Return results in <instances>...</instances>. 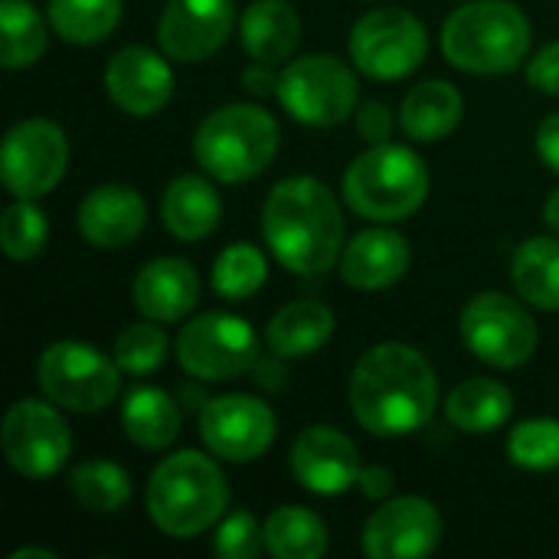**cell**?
Returning a JSON list of instances; mask_svg holds the SVG:
<instances>
[{
  "label": "cell",
  "mask_w": 559,
  "mask_h": 559,
  "mask_svg": "<svg viewBox=\"0 0 559 559\" xmlns=\"http://www.w3.org/2000/svg\"><path fill=\"white\" fill-rule=\"evenodd\" d=\"M439 406L432 364L409 344L386 341L370 347L350 373L354 419L380 439L419 432Z\"/></svg>",
  "instance_id": "cell-1"
},
{
  "label": "cell",
  "mask_w": 559,
  "mask_h": 559,
  "mask_svg": "<svg viewBox=\"0 0 559 559\" xmlns=\"http://www.w3.org/2000/svg\"><path fill=\"white\" fill-rule=\"evenodd\" d=\"M262 236L288 272L324 275L344 252L341 203L314 177H285L265 197Z\"/></svg>",
  "instance_id": "cell-2"
},
{
  "label": "cell",
  "mask_w": 559,
  "mask_h": 559,
  "mask_svg": "<svg viewBox=\"0 0 559 559\" xmlns=\"http://www.w3.org/2000/svg\"><path fill=\"white\" fill-rule=\"evenodd\" d=\"M229 504V485L219 465L193 449L167 455L147 481V518L174 540L210 531Z\"/></svg>",
  "instance_id": "cell-3"
},
{
  "label": "cell",
  "mask_w": 559,
  "mask_h": 559,
  "mask_svg": "<svg viewBox=\"0 0 559 559\" xmlns=\"http://www.w3.org/2000/svg\"><path fill=\"white\" fill-rule=\"evenodd\" d=\"M442 52L462 72L504 75L531 52V23L511 0H472L442 23Z\"/></svg>",
  "instance_id": "cell-4"
},
{
  "label": "cell",
  "mask_w": 559,
  "mask_h": 559,
  "mask_svg": "<svg viewBox=\"0 0 559 559\" xmlns=\"http://www.w3.org/2000/svg\"><path fill=\"white\" fill-rule=\"evenodd\" d=\"M278 121L259 105H223L210 111L197 134V164L219 183H249L265 174L278 154Z\"/></svg>",
  "instance_id": "cell-5"
},
{
  "label": "cell",
  "mask_w": 559,
  "mask_h": 559,
  "mask_svg": "<svg viewBox=\"0 0 559 559\" xmlns=\"http://www.w3.org/2000/svg\"><path fill=\"white\" fill-rule=\"evenodd\" d=\"M429 193L426 160L403 144H373L344 174L347 206L377 223H396L413 216Z\"/></svg>",
  "instance_id": "cell-6"
},
{
  "label": "cell",
  "mask_w": 559,
  "mask_h": 559,
  "mask_svg": "<svg viewBox=\"0 0 559 559\" xmlns=\"http://www.w3.org/2000/svg\"><path fill=\"white\" fill-rule=\"evenodd\" d=\"M360 85L347 62L328 52L292 59L278 72L282 108L308 128H337L357 115Z\"/></svg>",
  "instance_id": "cell-7"
},
{
  "label": "cell",
  "mask_w": 559,
  "mask_h": 559,
  "mask_svg": "<svg viewBox=\"0 0 559 559\" xmlns=\"http://www.w3.org/2000/svg\"><path fill=\"white\" fill-rule=\"evenodd\" d=\"M121 367L82 341H56L43 350L36 380L49 403L69 413H102L121 393Z\"/></svg>",
  "instance_id": "cell-8"
},
{
  "label": "cell",
  "mask_w": 559,
  "mask_h": 559,
  "mask_svg": "<svg viewBox=\"0 0 559 559\" xmlns=\"http://www.w3.org/2000/svg\"><path fill=\"white\" fill-rule=\"evenodd\" d=\"M527 301H518L504 292H481L462 308V341L465 347L498 367V370H514L524 367L534 350H537V321L524 308Z\"/></svg>",
  "instance_id": "cell-9"
},
{
  "label": "cell",
  "mask_w": 559,
  "mask_h": 559,
  "mask_svg": "<svg viewBox=\"0 0 559 559\" xmlns=\"http://www.w3.org/2000/svg\"><path fill=\"white\" fill-rule=\"evenodd\" d=\"M177 360L190 377L203 383H226L252 373L259 360V334L246 318L206 311L180 328Z\"/></svg>",
  "instance_id": "cell-10"
},
{
  "label": "cell",
  "mask_w": 559,
  "mask_h": 559,
  "mask_svg": "<svg viewBox=\"0 0 559 559\" xmlns=\"http://www.w3.org/2000/svg\"><path fill=\"white\" fill-rule=\"evenodd\" d=\"M354 66L380 82L413 75L429 52V36L419 16L403 7H380L364 13L350 29Z\"/></svg>",
  "instance_id": "cell-11"
},
{
  "label": "cell",
  "mask_w": 559,
  "mask_h": 559,
  "mask_svg": "<svg viewBox=\"0 0 559 559\" xmlns=\"http://www.w3.org/2000/svg\"><path fill=\"white\" fill-rule=\"evenodd\" d=\"M0 445L10 468L23 478H49L72 455V436L66 419L56 413V403L20 400L7 409L0 426Z\"/></svg>",
  "instance_id": "cell-12"
},
{
  "label": "cell",
  "mask_w": 559,
  "mask_h": 559,
  "mask_svg": "<svg viewBox=\"0 0 559 559\" xmlns=\"http://www.w3.org/2000/svg\"><path fill=\"white\" fill-rule=\"evenodd\" d=\"M69 141L59 124L46 118H23L3 138L0 177L20 200L46 197L66 174Z\"/></svg>",
  "instance_id": "cell-13"
},
{
  "label": "cell",
  "mask_w": 559,
  "mask_h": 559,
  "mask_svg": "<svg viewBox=\"0 0 559 559\" xmlns=\"http://www.w3.org/2000/svg\"><path fill=\"white\" fill-rule=\"evenodd\" d=\"M278 423L275 413L246 393H226L216 400H206L200 409V439L210 449V455L223 462H255L262 459L275 442Z\"/></svg>",
  "instance_id": "cell-14"
},
{
  "label": "cell",
  "mask_w": 559,
  "mask_h": 559,
  "mask_svg": "<svg viewBox=\"0 0 559 559\" xmlns=\"http://www.w3.org/2000/svg\"><path fill=\"white\" fill-rule=\"evenodd\" d=\"M442 540V514L426 498H390L364 524L360 547L370 559L432 557Z\"/></svg>",
  "instance_id": "cell-15"
},
{
  "label": "cell",
  "mask_w": 559,
  "mask_h": 559,
  "mask_svg": "<svg viewBox=\"0 0 559 559\" xmlns=\"http://www.w3.org/2000/svg\"><path fill=\"white\" fill-rule=\"evenodd\" d=\"M233 26V0H167L157 23V43L174 62H203L226 46Z\"/></svg>",
  "instance_id": "cell-16"
},
{
  "label": "cell",
  "mask_w": 559,
  "mask_h": 559,
  "mask_svg": "<svg viewBox=\"0 0 559 559\" xmlns=\"http://www.w3.org/2000/svg\"><path fill=\"white\" fill-rule=\"evenodd\" d=\"M364 465L357 445L334 426H308L292 445V475L311 495H344L357 485Z\"/></svg>",
  "instance_id": "cell-17"
},
{
  "label": "cell",
  "mask_w": 559,
  "mask_h": 559,
  "mask_svg": "<svg viewBox=\"0 0 559 559\" xmlns=\"http://www.w3.org/2000/svg\"><path fill=\"white\" fill-rule=\"evenodd\" d=\"M164 56L147 46H124L108 59L105 92L124 115L151 118L170 102L174 69Z\"/></svg>",
  "instance_id": "cell-18"
},
{
  "label": "cell",
  "mask_w": 559,
  "mask_h": 559,
  "mask_svg": "<svg viewBox=\"0 0 559 559\" xmlns=\"http://www.w3.org/2000/svg\"><path fill=\"white\" fill-rule=\"evenodd\" d=\"M75 223H79V233L85 236L88 246L124 249L141 236V229L147 223V206L134 187L105 183V187H95L82 197Z\"/></svg>",
  "instance_id": "cell-19"
},
{
  "label": "cell",
  "mask_w": 559,
  "mask_h": 559,
  "mask_svg": "<svg viewBox=\"0 0 559 559\" xmlns=\"http://www.w3.org/2000/svg\"><path fill=\"white\" fill-rule=\"evenodd\" d=\"M131 298L144 318L160 321V324H174V321H183L197 308L200 275L187 259L164 255V259L147 262L138 272V278L131 285Z\"/></svg>",
  "instance_id": "cell-20"
},
{
  "label": "cell",
  "mask_w": 559,
  "mask_h": 559,
  "mask_svg": "<svg viewBox=\"0 0 559 559\" xmlns=\"http://www.w3.org/2000/svg\"><path fill=\"white\" fill-rule=\"evenodd\" d=\"M409 242L386 226L357 233L341 252V278L357 292H383L409 269Z\"/></svg>",
  "instance_id": "cell-21"
},
{
  "label": "cell",
  "mask_w": 559,
  "mask_h": 559,
  "mask_svg": "<svg viewBox=\"0 0 559 559\" xmlns=\"http://www.w3.org/2000/svg\"><path fill=\"white\" fill-rule=\"evenodd\" d=\"M242 49L265 66L288 62L301 43V20L288 0H252L239 20Z\"/></svg>",
  "instance_id": "cell-22"
},
{
  "label": "cell",
  "mask_w": 559,
  "mask_h": 559,
  "mask_svg": "<svg viewBox=\"0 0 559 559\" xmlns=\"http://www.w3.org/2000/svg\"><path fill=\"white\" fill-rule=\"evenodd\" d=\"M160 219L170 236H177L183 242H200L219 226L223 200L206 177L183 174V177L170 180V187L164 190Z\"/></svg>",
  "instance_id": "cell-23"
},
{
  "label": "cell",
  "mask_w": 559,
  "mask_h": 559,
  "mask_svg": "<svg viewBox=\"0 0 559 559\" xmlns=\"http://www.w3.org/2000/svg\"><path fill=\"white\" fill-rule=\"evenodd\" d=\"M183 426V406L157 386H134L121 403V429L128 442L144 452H160L177 442Z\"/></svg>",
  "instance_id": "cell-24"
},
{
  "label": "cell",
  "mask_w": 559,
  "mask_h": 559,
  "mask_svg": "<svg viewBox=\"0 0 559 559\" xmlns=\"http://www.w3.org/2000/svg\"><path fill=\"white\" fill-rule=\"evenodd\" d=\"M462 115H465L462 92L452 82L429 79L403 98L400 124L409 141L432 144V141H442L445 134H452L459 128Z\"/></svg>",
  "instance_id": "cell-25"
},
{
  "label": "cell",
  "mask_w": 559,
  "mask_h": 559,
  "mask_svg": "<svg viewBox=\"0 0 559 559\" xmlns=\"http://www.w3.org/2000/svg\"><path fill=\"white\" fill-rule=\"evenodd\" d=\"M334 334V311L314 298L285 305L265 328V344L272 354L295 360L318 354Z\"/></svg>",
  "instance_id": "cell-26"
},
{
  "label": "cell",
  "mask_w": 559,
  "mask_h": 559,
  "mask_svg": "<svg viewBox=\"0 0 559 559\" xmlns=\"http://www.w3.org/2000/svg\"><path fill=\"white\" fill-rule=\"evenodd\" d=\"M514 413V396L501 380L475 377L459 383L445 400V416L455 429L472 436H488L501 429Z\"/></svg>",
  "instance_id": "cell-27"
},
{
  "label": "cell",
  "mask_w": 559,
  "mask_h": 559,
  "mask_svg": "<svg viewBox=\"0 0 559 559\" xmlns=\"http://www.w3.org/2000/svg\"><path fill=\"white\" fill-rule=\"evenodd\" d=\"M511 282L527 305L540 311H559V239L554 236L527 239L514 252Z\"/></svg>",
  "instance_id": "cell-28"
},
{
  "label": "cell",
  "mask_w": 559,
  "mask_h": 559,
  "mask_svg": "<svg viewBox=\"0 0 559 559\" xmlns=\"http://www.w3.org/2000/svg\"><path fill=\"white\" fill-rule=\"evenodd\" d=\"M49 43L46 20L29 0H0V62L3 69H29Z\"/></svg>",
  "instance_id": "cell-29"
},
{
  "label": "cell",
  "mask_w": 559,
  "mask_h": 559,
  "mask_svg": "<svg viewBox=\"0 0 559 559\" xmlns=\"http://www.w3.org/2000/svg\"><path fill=\"white\" fill-rule=\"evenodd\" d=\"M265 550L275 559H321L328 554V527L308 508H278L265 521Z\"/></svg>",
  "instance_id": "cell-30"
},
{
  "label": "cell",
  "mask_w": 559,
  "mask_h": 559,
  "mask_svg": "<svg viewBox=\"0 0 559 559\" xmlns=\"http://www.w3.org/2000/svg\"><path fill=\"white\" fill-rule=\"evenodd\" d=\"M46 10L56 36L72 46L102 43L121 23V0H49Z\"/></svg>",
  "instance_id": "cell-31"
},
{
  "label": "cell",
  "mask_w": 559,
  "mask_h": 559,
  "mask_svg": "<svg viewBox=\"0 0 559 559\" xmlns=\"http://www.w3.org/2000/svg\"><path fill=\"white\" fill-rule=\"evenodd\" d=\"M69 491L92 514H118L131 498V478L121 465L92 459L72 468Z\"/></svg>",
  "instance_id": "cell-32"
},
{
  "label": "cell",
  "mask_w": 559,
  "mask_h": 559,
  "mask_svg": "<svg viewBox=\"0 0 559 559\" xmlns=\"http://www.w3.org/2000/svg\"><path fill=\"white\" fill-rule=\"evenodd\" d=\"M269 278V262L259 246L252 242H233L219 252L213 265V288L226 301H246L252 298Z\"/></svg>",
  "instance_id": "cell-33"
},
{
  "label": "cell",
  "mask_w": 559,
  "mask_h": 559,
  "mask_svg": "<svg viewBox=\"0 0 559 559\" xmlns=\"http://www.w3.org/2000/svg\"><path fill=\"white\" fill-rule=\"evenodd\" d=\"M49 239V223H46V213L33 203V200H20L10 203L3 210V219H0V246L3 252L13 259V262H29L43 252Z\"/></svg>",
  "instance_id": "cell-34"
},
{
  "label": "cell",
  "mask_w": 559,
  "mask_h": 559,
  "mask_svg": "<svg viewBox=\"0 0 559 559\" xmlns=\"http://www.w3.org/2000/svg\"><path fill=\"white\" fill-rule=\"evenodd\" d=\"M508 455L527 472L559 468V419H527L508 439Z\"/></svg>",
  "instance_id": "cell-35"
},
{
  "label": "cell",
  "mask_w": 559,
  "mask_h": 559,
  "mask_svg": "<svg viewBox=\"0 0 559 559\" xmlns=\"http://www.w3.org/2000/svg\"><path fill=\"white\" fill-rule=\"evenodd\" d=\"M160 321H141V324H128L118 341H115V360L124 373L144 377L154 373L164 360H167V334L157 328Z\"/></svg>",
  "instance_id": "cell-36"
},
{
  "label": "cell",
  "mask_w": 559,
  "mask_h": 559,
  "mask_svg": "<svg viewBox=\"0 0 559 559\" xmlns=\"http://www.w3.org/2000/svg\"><path fill=\"white\" fill-rule=\"evenodd\" d=\"M265 547V527L249 511H229L213 537V550L223 559H252Z\"/></svg>",
  "instance_id": "cell-37"
},
{
  "label": "cell",
  "mask_w": 559,
  "mask_h": 559,
  "mask_svg": "<svg viewBox=\"0 0 559 559\" xmlns=\"http://www.w3.org/2000/svg\"><path fill=\"white\" fill-rule=\"evenodd\" d=\"M527 82L544 92V95H559V39L547 43L531 62H527Z\"/></svg>",
  "instance_id": "cell-38"
},
{
  "label": "cell",
  "mask_w": 559,
  "mask_h": 559,
  "mask_svg": "<svg viewBox=\"0 0 559 559\" xmlns=\"http://www.w3.org/2000/svg\"><path fill=\"white\" fill-rule=\"evenodd\" d=\"M357 131L370 144H383L393 134V111L383 102H364L357 105Z\"/></svg>",
  "instance_id": "cell-39"
},
{
  "label": "cell",
  "mask_w": 559,
  "mask_h": 559,
  "mask_svg": "<svg viewBox=\"0 0 559 559\" xmlns=\"http://www.w3.org/2000/svg\"><path fill=\"white\" fill-rule=\"evenodd\" d=\"M357 488H360V495L364 498H370V501H390L393 498V488H396V475L386 468V465H367L364 472H360V478H357Z\"/></svg>",
  "instance_id": "cell-40"
},
{
  "label": "cell",
  "mask_w": 559,
  "mask_h": 559,
  "mask_svg": "<svg viewBox=\"0 0 559 559\" xmlns=\"http://www.w3.org/2000/svg\"><path fill=\"white\" fill-rule=\"evenodd\" d=\"M282 360H285V357H278V354H272V357H259V360H255V367H252V380H255V386L272 390V393L285 390V383H288V370H285V364H282Z\"/></svg>",
  "instance_id": "cell-41"
},
{
  "label": "cell",
  "mask_w": 559,
  "mask_h": 559,
  "mask_svg": "<svg viewBox=\"0 0 559 559\" xmlns=\"http://www.w3.org/2000/svg\"><path fill=\"white\" fill-rule=\"evenodd\" d=\"M537 154L554 174H559V111L540 121V128H537Z\"/></svg>",
  "instance_id": "cell-42"
},
{
  "label": "cell",
  "mask_w": 559,
  "mask_h": 559,
  "mask_svg": "<svg viewBox=\"0 0 559 559\" xmlns=\"http://www.w3.org/2000/svg\"><path fill=\"white\" fill-rule=\"evenodd\" d=\"M242 88L255 98H265V95H278V75L272 72V66L265 62H252L246 72H242Z\"/></svg>",
  "instance_id": "cell-43"
},
{
  "label": "cell",
  "mask_w": 559,
  "mask_h": 559,
  "mask_svg": "<svg viewBox=\"0 0 559 559\" xmlns=\"http://www.w3.org/2000/svg\"><path fill=\"white\" fill-rule=\"evenodd\" d=\"M544 223L559 233V187L550 193V200H547V206H544Z\"/></svg>",
  "instance_id": "cell-44"
},
{
  "label": "cell",
  "mask_w": 559,
  "mask_h": 559,
  "mask_svg": "<svg viewBox=\"0 0 559 559\" xmlns=\"http://www.w3.org/2000/svg\"><path fill=\"white\" fill-rule=\"evenodd\" d=\"M10 559H56L52 550H39V547H23L16 554H10Z\"/></svg>",
  "instance_id": "cell-45"
}]
</instances>
